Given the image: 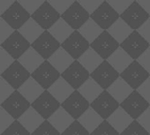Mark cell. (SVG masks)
<instances>
[{
    "mask_svg": "<svg viewBox=\"0 0 150 135\" xmlns=\"http://www.w3.org/2000/svg\"><path fill=\"white\" fill-rule=\"evenodd\" d=\"M137 121L150 134V107L137 119Z\"/></svg>",
    "mask_w": 150,
    "mask_h": 135,
    "instance_id": "obj_53",
    "label": "cell"
},
{
    "mask_svg": "<svg viewBox=\"0 0 150 135\" xmlns=\"http://www.w3.org/2000/svg\"><path fill=\"white\" fill-rule=\"evenodd\" d=\"M14 32L15 30L0 18V44H3L8 38H10Z\"/></svg>",
    "mask_w": 150,
    "mask_h": 135,
    "instance_id": "obj_48",
    "label": "cell"
},
{
    "mask_svg": "<svg viewBox=\"0 0 150 135\" xmlns=\"http://www.w3.org/2000/svg\"><path fill=\"white\" fill-rule=\"evenodd\" d=\"M77 120L90 134L93 133L104 121V119L91 107H90Z\"/></svg>",
    "mask_w": 150,
    "mask_h": 135,
    "instance_id": "obj_34",
    "label": "cell"
},
{
    "mask_svg": "<svg viewBox=\"0 0 150 135\" xmlns=\"http://www.w3.org/2000/svg\"><path fill=\"white\" fill-rule=\"evenodd\" d=\"M75 61L76 60L62 47L48 60V61L57 69L61 75L66 71Z\"/></svg>",
    "mask_w": 150,
    "mask_h": 135,
    "instance_id": "obj_23",
    "label": "cell"
},
{
    "mask_svg": "<svg viewBox=\"0 0 150 135\" xmlns=\"http://www.w3.org/2000/svg\"><path fill=\"white\" fill-rule=\"evenodd\" d=\"M120 47V44L107 31H104L102 34L91 44V47L105 61H106Z\"/></svg>",
    "mask_w": 150,
    "mask_h": 135,
    "instance_id": "obj_20",
    "label": "cell"
},
{
    "mask_svg": "<svg viewBox=\"0 0 150 135\" xmlns=\"http://www.w3.org/2000/svg\"><path fill=\"white\" fill-rule=\"evenodd\" d=\"M0 105L12 116L15 120H18L32 106L18 90H15V92Z\"/></svg>",
    "mask_w": 150,
    "mask_h": 135,
    "instance_id": "obj_17",
    "label": "cell"
},
{
    "mask_svg": "<svg viewBox=\"0 0 150 135\" xmlns=\"http://www.w3.org/2000/svg\"><path fill=\"white\" fill-rule=\"evenodd\" d=\"M121 75L134 60L120 47L106 60Z\"/></svg>",
    "mask_w": 150,
    "mask_h": 135,
    "instance_id": "obj_21",
    "label": "cell"
},
{
    "mask_svg": "<svg viewBox=\"0 0 150 135\" xmlns=\"http://www.w3.org/2000/svg\"><path fill=\"white\" fill-rule=\"evenodd\" d=\"M107 32L120 43L122 44L134 32V30L121 18H120L108 30Z\"/></svg>",
    "mask_w": 150,
    "mask_h": 135,
    "instance_id": "obj_31",
    "label": "cell"
},
{
    "mask_svg": "<svg viewBox=\"0 0 150 135\" xmlns=\"http://www.w3.org/2000/svg\"><path fill=\"white\" fill-rule=\"evenodd\" d=\"M15 119L11 116L4 109L0 107V134H2L6 129H8L14 122Z\"/></svg>",
    "mask_w": 150,
    "mask_h": 135,
    "instance_id": "obj_39",
    "label": "cell"
},
{
    "mask_svg": "<svg viewBox=\"0 0 150 135\" xmlns=\"http://www.w3.org/2000/svg\"><path fill=\"white\" fill-rule=\"evenodd\" d=\"M62 76L57 69L48 61H45L33 74L32 77L45 90L48 89Z\"/></svg>",
    "mask_w": 150,
    "mask_h": 135,
    "instance_id": "obj_3",
    "label": "cell"
},
{
    "mask_svg": "<svg viewBox=\"0 0 150 135\" xmlns=\"http://www.w3.org/2000/svg\"><path fill=\"white\" fill-rule=\"evenodd\" d=\"M14 3V0H0V16L4 14Z\"/></svg>",
    "mask_w": 150,
    "mask_h": 135,
    "instance_id": "obj_54",
    "label": "cell"
},
{
    "mask_svg": "<svg viewBox=\"0 0 150 135\" xmlns=\"http://www.w3.org/2000/svg\"><path fill=\"white\" fill-rule=\"evenodd\" d=\"M75 1L76 0H48L49 4L61 16L74 4Z\"/></svg>",
    "mask_w": 150,
    "mask_h": 135,
    "instance_id": "obj_45",
    "label": "cell"
},
{
    "mask_svg": "<svg viewBox=\"0 0 150 135\" xmlns=\"http://www.w3.org/2000/svg\"><path fill=\"white\" fill-rule=\"evenodd\" d=\"M140 5L150 15V0H137Z\"/></svg>",
    "mask_w": 150,
    "mask_h": 135,
    "instance_id": "obj_55",
    "label": "cell"
},
{
    "mask_svg": "<svg viewBox=\"0 0 150 135\" xmlns=\"http://www.w3.org/2000/svg\"><path fill=\"white\" fill-rule=\"evenodd\" d=\"M1 135H32L19 122L16 120Z\"/></svg>",
    "mask_w": 150,
    "mask_h": 135,
    "instance_id": "obj_46",
    "label": "cell"
},
{
    "mask_svg": "<svg viewBox=\"0 0 150 135\" xmlns=\"http://www.w3.org/2000/svg\"><path fill=\"white\" fill-rule=\"evenodd\" d=\"M110 5L121 16L134 0H107Z\"/></svg>",
    "mask_w": 150,
    "mask_h": 135,
    "instance_id": "obj_44",
    "label": "cell"
},
{
    "mask_svg": "<svg viewBox=\"0 0 150 135\" xmlns=\"http://www.w3.org/2000/svg\"><path fill=\"white\" fill-rule=\"evenodd\" d=\"M24 38L32 45L44 32L45 30L32 18L18 30Z\"/></svg>",
    "mask_w": 150,
    "mask_h": 135,
    "instance_id": "obj_33",
    "label": "cell"
},
{
    "mask_svg": "<svg viewBox=\"0 0 150 135\" xmlns=\"http://www.w3.org/2000/svg\"><path fill=\"white\" fill-rule=\"evenodd\" d=\"M18 120L32 134L44 123L46 119H44L31 106Z\"/></svg>",
    "mask_w": 150,
    "mask_h": 135,
    "instance_id": "obj_22",
    "label": "cell"
},
{
    "mask_svg": "<svg viewBox=\"0 0 150 135\" xmlns=\"http://www.w3.org/2000/svg\"><path fill=\"white\" fill-rule=\"evenodd\" d=\"M120 135H150V134L137 120H134Z\"/></svg>",
    "mask_w": 150,
    "mask_h": 135,
    "instance_id": "obj_40",
    "label": "cell"
},
{
    "mask_svg": "<svg viewBox=\"0 0 150 135\" xmlns=\"http://www.w3.org/2000/svg\"><path fill=\"white\" fill-rule=\"evenodd\" d=\"M120 107L134 120H137L149 108L150 104L137 90H134L133 93L120 104Z\"/></svg>",
    "mask_w": 150,
    "mask_h": 135,
    "instance_id": "obj_4",
    "label": "cell"
},
{
    "mask_svg": "<svg viewBox=\"0 0 150 135\" xmlns=\"http://www.w3.org/2000/svg\"><path fill=\"white\" fill-rule=\"evenodd\" d=\"M15 62V59L4 48L0 47V75L9 69Z\"/></svg>",
    "mask_w": 150,
    "mask_h": 135,
    "instance_id": "obj_37",
    "label": "cell"
},
{
    "mask_svg": "<svg viewBox=\"0 0 150 135\" xmlns=\"http://www.w3.org/2000/svg\"><path fill=\"white\" fill-rule=\"evenodd\" d=\"M61 45L75 32V30L62 18L48 30Z\"/></svg>",
    "mask_w": 150,
    "mask_h": 135,
    "instance_id": "obj_35",
    "label": "cell"
},
{
    "mask_svg": "<svg viewBox=\"0 0 150 135\" xmlns=\"http://www.w3.org/2000/svg\"><path fill=\"white\" fill-rule=\"evenodd\" d=\"M122 77L134 90H137L150 77V74L137 61H134L121 75Z\"/></svg>",
    "mask_w": 150,
    "mask_h": 135,
    "instance_id": "obj_11",
    "label": "cell"
},
{
    "mask_svg": "<svg viewBox=\"0 0 150 135\" xmlns=\"http://www.w3.org/2000/svg\"><path fill=\"white\" fill-rule=\"evenodd\" d=\"M48 91L62 105L75 91V90L61 76L49 89Z\"/></svg>",
    "mask_w": 150,
    "mask_h": 135,
    "instance_id": "obj_25",
    "label": "cell"
},
{
    "mask_svg": "<svg viewBox=\"0 0 150 135\" xmlns=\"http://www.w3.org/2000/svg\"><path fill=\"white\" fill-rule=\"evenodd\" d=\"M62 18L64 19L75 31H78L91 18V15L78 1H75L74 4L62 15Z\"/></svg>",
    "mask_w": 150,
    "mask_h": 135,
    "instance_id": "obj_10",
    "label": "cell"
},
{
    "mask_svg": "<svg viewBox=\"0 0 150 135\" xmlns=\"http://www.w3.org/2000/svg\"><path fill=\"white\" fill-rule=\"evenodd\" d=\"M18 61L31 75L45 61L32 47Z\"/></svg>",
    "mask_w": 150,
    "mask_h": 135,
    "instance_id": "obj_28",
    "label": "cell"
},
{
    "mask_svg": "<svg viewBox=\"0 0 150 135\" xmlns=\"http://www.w3.org/2000/svg\"><path fill=\"white\" fill-rule=\"evenodd\" d=\"M25 10L32 16L45 3L46 0H18Z\"/></svg>",
    "mask_w": 150,
    "mask_h": 135,
    "instance_id": "obj_41",
    "label": "cell"
},
{
    "mask_svg": "<svg viewBox=\"0 0 150 135\" xmlns=\"http://www.w3.org/2000/svg\"><path fill=\"white\" fill-rule=\"evenodd\" d=\"M78 32L88 40L90 44L93 43L99 35L102 34L104 30L91 18H90L79 30Z\"/></svg>",
    "mask_w": 150,
    "mask_h": 135,
    "instance_id": "obj_36",
    "label": "cell"
},
{
    "mask_svg": "<svg viewBox=\"0 0 150 135\" xmlns=\"http://www.w3.org/2000/svg\"><path fill=\"white\" fill-rule=\"evenodd\" d=\"M107 121L121 134L134 121V119L120 106Z\"/></svg>",
    "mask_w": 150,
    "mask_h": 135,
    "instance_id": "obj_29",
    "label": "cell"
},
{
    "mask_svg": "<svg viewBox=\"0 0 150 135\" xmlns=\"http://www.w3.org/2000/svg\"><path fill=\"white\" fill-rule=\"evenodd\" d=\"M120 18L134 31H137L149 18L150 15L140 5L137 0H134Z\"/></svg>",
    "mask_w": 150,
    "mask_h": 135,
    "instance_id": "obj_16",
    "label": "cell"
},
{
    "mask_svg": "<svg viewBox=\"0 0 150 135\" xmlns=\"http://www.w3.org/2000/svg\"><path fill=\"white\" fill-rule=\"evenodd\" d=\"M61 18L62 16L48 1H45L35 13L32 15V18L35 20L45 31H48Z\"/></svg>",
    "mask_w": 150,
    "mask_h": 135,
    "instance_id": "obj_12",
    "label": "cell"
},
{
    "mask_svg": "<svg viewBox=\"0 0 150 135\" xmlns=\"http://www.w3.org/2000/svg\"><path fill=\"white\" fill-rule=\"evenodd\" d=\"M120 76V75L118 71L107 61H105L94 72L91 74V77L105 90H107Z\"/></svg>",
    "mask_w": 150,
    "mask_h": 135,
    "instance_id": "obj_19",
    "label": "cell"
},
{
    "mask_svg": "<svg viewBox=\"0 0 150 135\" xmlns=\"http://www.w3.org/2000/svg\"><path fill=\"white\" fill-rule=\"evenodd\" d=\"M62 77L75 90H77L91 77V74L78 61H75L71 66L62 74Z\"/></svg>",
    "mask_w": 150,
    "mask_h": 135,
    "instance_id": "obj_6",
    "label": "cell"
},
{
    "mask_svg": "<svg viewBox=\"0 0 150 135\" xmlns=\"http://www.w3.org/2000/svg\"><path fill=\"white\" fill-rule=\"evenodd\" d=\"M137 91L150 104V77L137 90Z\"/></svg>",
    "mask_w": 150,
    "mask_h": 135,
    "instance_id": "obj_51",
    "label": "cell"
},
{
    "mask_svg": "<svg viewBox=\"0 0 150 135\" xmlns=\"http://www.w3.org/2000/svg\"><path fill=\"white\" fill-rule=\"evenodd\" d=\"M15 90H18L22 85L32 76V75L21 65L18 61L7 69L2 75H0Z\"/></svg>",
    "mask_w": 150,
    "mask_h": 135,
    "instance_id": "obj_5",
    "label": "cell"
},
{
    "mask_svg": "<svg viewBox=\"0 0 150 135\" xmlns=\"http://www.w3.org/2000/svg\"><path fill=\"white\" fill-rule=\"evenodd\" d=\"M120 18V15L110 5L107 0L104 1L98 10L91 15V18L93 19L104 31H107Z\"/></svg>",
    "mask_w": 150,
    "mask_h": 135,
    "instance_id": "obj_8",
    "label": "cell"
},
{
    "mask_svg": "<svg viewBox=\"0 0 150 135\" xmlns=\"http://www.w3.org/2000/svg\"><path fill=\"white\" fill-rule=\"evenodd\" d=\"M62 47L61 43L48 32L45 31L33 44L32 47L45 60L48 61L50 57Z\"/></svg>",
    "mask_w": 150,
    "mask_h": 135,
    "instance_id": "obj_2",
    "label": "cell"
},
{
    "mask_svg": "<svg viewBox=\"0 0 150 135\" xmlns=\"http://www.w3.org/2000/svg\"><path fill=\"white\" fill-rule=\"evenodd\" d=\"M137 61L150 74V47L144 52Z\"/></svg>",
    "mask_w": 150,
    "mask_h": 135,
    "instance_id": "obj_50",
    "label": "cell"
},
{
    "mask_svg": "<svg viewBox=\"0 0 150 135\" xmlns=\"http://www.w3.org/2000/svg\"><path fill=\"white\" fill-rule=\"evenodd\" d=\"M77 61L88 70L90 74L94 72L105 61V60L91 47H90Z\"/></svg>",
    "mask_w": 150,
    "mask_h": 135,
    "instance_id": "obj_30",
    "label": "cell"
},
{
    "mask_svg": "<svg viewBox=\"0 0 150 135\" xmlns=\"http://www.w3.org/2000/svg\"><path fill=\"white\" fill-rule=\"evenodd\" d=\"M77 90L87 99L90 104L93 103L105 91V90L91 77H90Z\"/></svg>",
    "mask_w": 150,
    "mask_h": 135,
    "instance_id": "obj_32",
    "label": "cell"
},
{
    "mask_svg": "<svg viewBox=\"0 0 150 135\" xmlns=\"http://www.w3.org/2000/svg\"><path fill=\"white\" fill-rule=\"evenodd\" d=\"M137 32L150 44V18L137 30Z\"/></svg>",
    "mask_w": 150,
    "mask_h": 135,
    "instance_id": "obj_52",
    "label": "cell"
},
{
    "mask_svg": "<svg viewBox=\"0 0 150 135\" xmlns=\"http://www.w3.org/2000/svg\"><path fill=\"white\" fill-rule=\"evenodd\" d=\"M61 105H62L48 90H45L43 94L32 104V107L46 120H47Z\"/></svg>",
    "mask_w": 150,
    "mask_h": 135,
    "instance_id": "obj_18",
    "label": "cell"
},
{
    "mask_svg": "<svg viewBox=\"0 0 150 135\" xmlns=\"http://www.w3.org/2000/svg\"><path fill=\"white\" fill-rule=\"evenodd\" d=\"M107 91L120 104H122L134 91L133 88L122 78L119 77Z\"/></svg>",
    "mask_w": 150,
    "mask_h": 135,
    "instance_id": "obj_26",
    "label": "cell"
},
{
    "mask_svg": "<svg viewBox=\"0 0 150 135\" xmlns=\"http://www.w3.org/2000/svg\"><path fill=\"white\" fill-rule=\"evenodd\" d=\"M62 47L77 61L91 47V44L78 31H75L62 44Z\"/></svg>",
    "mask_w": 150,
    "mask_h": 135,
    "instance_id": "obj_15",
    "label": "cell"
},
{
    "mask_svg": "<svg viewBox=\"0 0 150 135\" xmlns=\"http://www.w3.org/2000/svg\"><path fill=\"white\" fill-rule=\"evenodd\" d=\"M14 92L15 90L4 78L0 76V105L8 99Z\"/></svg>",
    "mask_w": 150,
    "mask_h": 135,
    "instance_id": "obj_42",
    "label": "cell"
},
{
    "mask_svg": "<svg viewBox=\"0 0 150 135\" xmlns=\"http://www.w3.org/2000/svg\"><path fill=\"white\" fill-rule=\"evenodd\" d=\"M120 47L123 48L134 61H137L144 52L150 47V44L137 32L133 33L122 43Z\"/></svg>",
    "mask_w": 150,
    "mask_h": 135,
    "instance_id": "obj_14",
    "label": "cell"
},
{
    "mask_svg": "<svg viewBox=\"0 0 150 135\" xmlns=\"http://www.w3.org/2000/svg\"><path fill=\"white\" fill-rule=\"evenodd\" d=\"M20 94L32 105L40 95L43 94L45 90L31 76L18 90Z\"/></svg>",
    "mask_w": 150,
    "mask_h": 135,
    "instance_id": "obj_27",
    "label": "cell"
},
{
    "mask_svg": "<svg viewBox=\"0 0 150 135\" xmlns=\"http://www.w3.org/2000/svg\"><path fill=\"white\" fill-rule=\"evenodd\" d=\"M61 135H91V134L78 120H75L72 125Z\"/></svg>",
    "mask_w": 150,
    "mask_h": 135,
    "instance_id": "obj_43",
    "label": "cell"
},
{
    "mask_svg": "<svg viewBox=\"0 0 150 135\" xmlns=\"http://www.w3.org/2000/svg\"><path fill=\"white\" fill-rule=\"evenodd\" d=\"M47 120L61 134L75 121V119L62 106Z\"/></svg>",
    "mask_w": 150,
    "mask_h": 135,
    "instance_id": "obj_24",
    "label": "cell"
},
{
    "mask_svg": "<svg viewBox=\"0 0 150 135\" xmlns=\"http://www.w3.org/2000/svg\"><path fill=\"white\" fill-rule=\"evenodd\" d=\"M120 103L107 90H105L93 103L91 104V107L104 120H107L120 108Z\"/></svg>",
    "mask_w": 150,
    "mask_h": 135,
    "instance_id": "obj_1",
    "label": "cell"
},
{
    "mask_svg": "<svg viewBox=\"0 0 150 135\" xmlns=\"http://www.w3.org/2000/svg\"><path fill=\"white\" fill-rule=\"evenodd\" d=\"M0 18L10 25L15 31H18L32 18V16L25 10L19 2L16 0L10 9Z\"/></svg>",
    "mask_w": 150,
    "mask_h": 135,
    "instance_id": "obj_7",
    "label": "cell"
},
{
    "mask_svg": "<svg viewBox=\"0 0 150 135\" xmlns=\"http://www.w3.org/2000/svg\"><path fill=\"white\" fill-rule=\"evenodd\" d=\"M81 5L88 11L90 15L93 14L98 8L104 3L103 0H78Z\"/></svg>",
    "mask_w": 150,
    "mask_h": 135,
    "instance_id": "obj_49",
    "label": "cell"
},
{
    "mask_svg": "<svg viewBox=\"0 0 150 135\" xmlns=\"http://www.w3.org/2000/svg\"><path fill=\"white\" fill-rule=\"evenodd\" d=\"M31 47L32 45L18 31H15L10 38L1 44V47L11 54L15 61H18Z\"/></svg>",
    "mask_w": 150,
    "mask_h": 135,
    "instance_id": "obj_9",
    "label": "cell"
},
{
    "mask_svg": "<svg viewBox=\"0 0 150 135\" xmlns=\"http://www.w3.org/2000/svg\"><path fill=\"white\" fill-rule=\"evenodd\" d=\"M32 135H61V134L50 124L48 120H45L44 123Z\"/></svg>",
    "mask_w": 150,
    "mask_h": 135,
    "instance_id": "obj_47",
    "label": "cell"
},
{
    "mask_svg": "<svg viewBox=\"0 0 150 135\" xmlns=\"http://www.w3.org/2000/svg\"><path fill=\"white\" fill-rule=\"evenodd\" d=\"M91 135H120V134L107 120H104Z\"/></svg>",
    "mask_w": 150,
    "mask_h": 135,
    "instance_id": "obj_38",
    "label": "cell"
},
{
    "mask_svg": "<svg viewBox=\"0 0 150 135\" xmlns=\"http://www.w3.org/2000/svg\"><path fill=\"white\" fill-rule=\"evenodd\" d=\"M61 106L75 120H77L91 107V104L78 90H75Z\"/></svg>",
    "mask_w": 150,
    "mask_h": 135,
    "instance_id": "obj_13",
    "label": "cell"
}]
</instances>
